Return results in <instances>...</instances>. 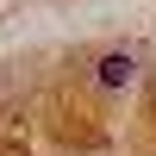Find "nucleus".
<instances>
[{
    "label": "nucleus",
    "instance_id": "1",
    "mask_svg": "<svg viewBox=\"0 0 156 156\" xmlns=\"http://www.w3.org/2000/svg\"><path fill=\"white\" fill-rule=\"evenodd\" d=\"M137 81V56L131 50H106L100 56V87H131Z\"/></svg>",
    "mask_w": 156,
    "mask_h": 156
}]
</instances>
